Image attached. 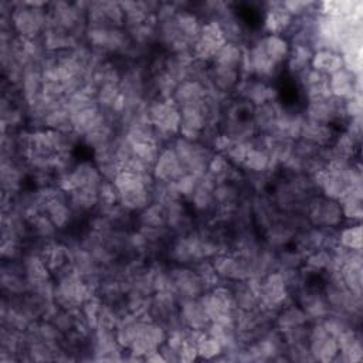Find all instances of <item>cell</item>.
Masks as SVG:
<instances>
[{
	"label": "cell",
	"mask_w": 363,
	"mask_h": 363,
	"mask_svg": "<svg viewBox=\"0 0 363 363\" xmlns=\"http://www.w3.org/2000/svg\"><path fill=\"white\" fill-rule=\"evenodd\" d=\"M47 7L44 1L11 3L10 23L16 35L27 40L40 38L47 27Z\"/></svg>",
	"instance_id": "obj_1"
},
{
	"label": "cell",
	"mask_w": 363,
	"mask_h": 363,
	"mask_svg": "<svg viewBox=\"0 0 363 363\" xmlns=\"http://www.w3.org/2000/svg\"><path fill=\"white\" fill-rule=\"evenodd\" d=\"M146 115L149 122L155 128V138L159 145H164L169 140L179 136L180 129V109L173 99H149Z\"/></svg>",
	"instance_id": "obj_2"
},
{
	"label": "cell",
	"mask_w": 363,
	"mask_h": 363,
	"mask_svg": "<svg viewBox=\"0 0 363 363\" xmlns=\"http://www.w3.org/2000/svg\"><path fill=\"white\" fill-rule=\"evenodd\" d=\"M172 147L174 149L179 160L184 166V169L200 177L207 172L208 162L213 156V150L203 142H191L182 136H176L173 139Z\"/></svg>",
	"instance_id": "obj_3"
},
{
	"label": "cell",
	"mask_w": 363,
	"mask_h": 363,
	"mask_svg": "<svg viewBox=\"0 0 363 363\" xmlns=\"http://www.w3.org/2000/svg\"><path fill=\"white\" fill-rule=\"evenodd\" d=\"M303 216L309 225L318 228H336L343 221L339 201L322 194H315L308 200Z\"/></svg>",
	"instance_id": "obj_4"
},
{
	"label": "cell",
	"mask_w": 363,
	"mask_h": 363,
	"mask_svg": "<svg viewBox=\"0 0 363 363\" xmlns=\"http://www.w3.org/2000/svg\"><path fill=\"white\" fill-rule=\"evenodd\" d=\"M289 289L281 271L275 269L264 275L259 282L258 301L259 306L271 313H277L289 302Z\"/></svg>",
	"instance_id": "obj_5"
},
{
	"label": "cell",
	"mask_w": 363,
	"mask_h": 363,
	"mask_svg": "<svg viewBox=\"0 0 363 363\" xmlns=\"http://www.w3.org/2000/svg\"><path fill=\"white\" fill-rule=\"evenodd\" d=\"M85 41L89 47L101 50L106 54H125L132 45L125 27L86 28Z\"/></svg>",
	"instance_id": "obj_6"
},
{
	"label": "cell",
	"mask_w": 363,
	"mask_h": 363,
	"mask_svg": "<svg viewBox=\"0 0 363 363\" xmlns=\"http://www.w3.org/2000/svg\"><path fill=\"white\" fill-rule=\"evenodd\" d=\"M225 37L224 33L220 27V24L213 20L208 18L207 21H203L200 34L197 37V40L194 41V44L191 45V54L193 58L196 61L200 62H211L216 52L225 44Z\"/></svg>",
	"instance_id": "obj_7"
},
{
	"label": "cell",
	"mask_w": 363,
	"mask_h": 363,
	"mask_svg": "<svg viewBox=\"0 0 363 363\" xmlns=\"http://www.w3.org/2000/svg\"><path fill=\"white\" fill-rule=\"evenodd\" d=\"M216 274L220 279H225L230 282L245 281L251 278V264L250 259L238 255L237 252H221L211 258Z\"/></svg>",
	"instance_id": "obj_8"
},
{
	"label": "cell",
	"mask_w": 363,
	"mask_h": 363,
	"mask_svg": "<svg viewBox=\"0 0 363 363\" xmlns=\"http://www.w3.org/2000/svg\"><path fill=\"white\" fill-rule=\"evenodd\" d=\"M170 257L177 265L191 267L200 259H204L201 250V238L197 230L177 235L170 245Z\"/></svg>",
	"instance_id": "obj_9"
},
{
	"label": "cell",
	"mask_w": 363,
	"mask_h": 363,
	"mask_svg": "<svg viewBox=\"0 0 363 363\" xmlns=\"http://www.w3.org/2000/svg\"><path fill=\"white\" fill-rule=\"evenodd\" d=\"M308 349L315 362L329 363L333 362L336 354L339 353L337 340L335 336L329 335L320 320L313 322L309 328L308 335Z\"/></svg>",
	"instance_id": "obj_10"
},
{
	"label": "cell",
	"mask_w": 363,
	"mask_h": 363,
	"mask_svg": "<svg viewBox=\"0 0 363 363\" xmlns=\"http://www.w3.org/2000/svg\"><path fill=\"white\" fill-rule=\"evenodd\" d=\"M303 116L308 121H312L316 123L333 125L335 122H339L343 118H346L343 111V101L335 96L311 99L306 102Z\"/></svg>",
	"instance_id": "obj_11"
},
{
	"label": "cell",
	"mask_w": 363,
	"mask_h": 363,
	"mask_svg": "<svg viewBox=\"0 0 363 363\" xmlns=\"http://www.w3.org/2000/svg\"><path fill=\"white\" fill-rule=\"evenodd\" d=\"M174 294L177 299H184V298H199L203 295L207 288L201 278L194 272L191 267L186 265H176L169 269Z\"/></svg>",
	"instance_id": "obj_12"
},
{
	"label": "cell",
	"mask_w": 363,
	"mask_h": 363,
	"mask_svg": "<svg viewBox=\"0 0 363 363\" xmlns=\"http://www.w3.org/2000/svg\"><path fill=\"white\" fill-rule=\"evenodd\" d=\"M235 91L241 101L248 102L252 106L278 99L277 88L259 78H241Z\"/></svg>",
	"instance_id": "obj_13"
},
{
	"label": "cell",
	"mask_w": 363,
	"mask_h": 363,
	"mask_svg": "<svg viewBox=\"0 0 363 363\" xmlns=\"http://www.w3.org/2000/svg\"><path fill=\"white\" fill-rule=\"evenodd\" d=\"M186 173L189 172L184 169V166L179 160L174 149L172 146L162 147L156 162L153 163L152 176L155 182H162V183L176 182L179 177H182Z\"/></svg>",
	"instance_id": "obj_14"
},
{
	"label": "cell",
	"mask_w": 363,
	"mask_h": 363,
	"mask_svg": "<svg viewBox=\"0 0 363 363\" xmlns=\"http://www.w3.org/2000/svg\"><path fill=\"white\" fill-rule=\"evenodd\" d=\"M296 294H298V305L306 313L309 322L322 320L330 312L322 291L302 285L296 291Z\"/></svg>",
	"instance_id": "obj_15"
},
{
	"label": "cell",
	"mask_w": 363,
	"mask_h": 363,
	"mask_svg": "<svg viewBox=\"0 0 363 363\" xmlns=\"http://www.w3.org/2000/svg\"><path fill=\"white\" fill-rule=\"evenodd\" d=\"M360 75L353 74L347 68H340L328 77V88L332 96L337 99H347L356 94H360Z\"/></svg>",
	"instance_id": "obj_16"
},
{
	"label": "cell",
	"mask_w": 363,
	"mask_h": 363,
	"mask_svg": "<svg viewBox=\"0 0 363 363\" xmlns=\"http://www.w3.org/2000/svg\"><path fill=\"white\" fill-rule=\"evenodd\" d=\"M179 316L187 329L206 330L210 323V319L200 302V296L179 299Z\"/></svg>",
	"instance_id": "obj_17"
},
{
	"label": "cell",
	"mask_w": 363,
	"mask_h": 363,
	"mask_svg": "<svg viewBox=\"0 0 363 363\" xmlns=\"http://www.w3.org/2000/svg\"><path fill=\"white\" fill-rule=\"evenodd\" d=\"M106 122H109V119L105 115V112L98 106V104L71 113L72 130L79 138H82L84 135H86L92 129H95V128H98V126H101Z\"/></svg>",
	"instance_id": "obj_18"
},
{
	"label": "cell",
	"mask_w": 363,
	"mask_h": 363,
	"mask_svg": "<svg viewBox=\"0 0 363 363\" xmlns=\"http://www.w3.org/2000/svg\"><path fill=\"white\" fill-rule=\"evenodd\" d=\"M208 89L196 79H184L177 84L172 95L173 102L179 109L201 104L207 98Z\"/></svg>",
	"instance_id": "obj_19"
},
{
	"label": "cell",
	"mask_w": 363,
	"mask_h": 363,
	"mask_svg": "<svg viewBox=\"0 0 363 363\" xmlns=\"http://www.w3.org/2000/svg\"><path fill=\"white\" fill-rule=\"evenodd\" d=\"M284 109L285 108L278 102V99L254 106L252 112H251V121H252V125H254L257 133L268 135L272 130V128L275 126V123H277L279 115L284 112Z\"/></svg>",
	"instance_id": "obj_20"
},
{
	"label": "cell",
	"mask_w": 363,
	"mask_h": 363,
	"mask_svg": "<svg viewBox=\"0 0 363 363\" xmlns=\"http://www.w3.org/2000/svg\"><path fill=\"white\" fill-rule=\"evenodd\" d=\"M264 17V28L267 34L284 35L292 24L294 17L282 6V1H269Z\"/></svg>",
	"instance_id": "obj_21"
},
{
	"label": "cell",
	"mask_w": 363,
	"mask_h": 363,
	"mask_svg": "<svg viewBox=\"0 0 363 363\" xmlns=\"http://www.w3.org/2000/svg\"><path fill=\"white\" fill-rule=\"evenodd\" d=\"M299 82L302 86V91L306 95V99H320V98H328L332 96L328 88V77L312 69L311 67L301 72L299 75Z\"/></svg>",
	"instance_id": "obj_22"
},
{
	"label": "cell",
	"mask_w": 363,
	"mask_h": 363,
	"mask_svg": "<svg viewBox=\"0 0 363 363\" xmlns=\"http://www.w3.org/2000/svg\"><path fill=\"white\" fill-rule=\"evenodd\" d=\"M183 201L184 200H176L166 206V217H167L166 225L172 233L177 235L186 234L193 230L190 213L186 208Z\"/></svg>",
	"instance_id": "obj_23"
},
{
	"label": "cell",
	"mask_w": 363,
	"mask_h": 363,
	"mask_svg": "<svg viewBox=\"0 0 363 363\" xmlns=\"http://www.w3.org/2000/svg\"><path fill=\"white\" fill-rule=\"evenodd\" d=\"M150 189L147 186H135L121 190L118 191V204L130 213H139L152 203Z\"/></svg>",
	"instance_id": "obj_24"
},
{
	"label": "cell",
	"mask_w": 363,
	"mask_h": 363,
	"mask_svg": "<svg viewBox=\"0 0 363 363\" xmlns=\"http://www.w3.org/2000/svg\"><path fill=\"white\" fill-rule=\"evenodd\" d=\"M308 322H309V319H308L306 313L302 311V308L298 303H289V302L285 306H282L275 313V318H274V326L282 333H285L296 326L305 325Z\"/></svg>",
	"instance_id": "obj_25"
},
{
	"label": "cell",
	"mask_w": 363,
	"mask_h": 363,
	"mask_svg": "<svg viewBox=\"0 0 363 363\" xmlns=\"http://www.w3.org/2000/svg\"><path fill=\"white\" fill-rule=\"evenodd\" d=\"M335 136H336V133H335V129L332 125L316 123V122L308 121L305 118L299 139L311 142L319 147H326L333 142Z\"/></svg>",
	"instance_id": "obj_26"
},
{
	"label": "cell",
	"mask_w": 363,
	"mask_h": 363,
	"mask_svg": "<svg viewBox=\"0 0 363 363\" xmlns=\"http://www.w3.org/2000/svg\"><path fill=\"white\" fill-rule=\"evenodd\" d=\"M174 21H176V26H177V30H179L180 35L187 43H190L193 45L194 41L197 40V37L200 34V30H201V26H203V21L200 20V17L194 11L179 7V10L174 16Z\"/></svg>",
	"instance_id": "obj_27"
},
{
	"label": "cell",
	"mask_w": 363,
	"mask_h": 363,
	"mask_svg": "<svg viewBox=\"0 0 363 363\" xmlns=\"http://www.w3.org/2000/svg\"><path fill=\"white\" fill-rule=\"evenodd\" d=\"M244 58H245V48L238 43L227 41L216 52V55L210 64L220 65V67H228V68H237L241 71Z\"/></svg>",
	"instance_id": "obj_28"
},
{
	"label": "cell",
	"mask_w": 363,
	"mask_h": 363,
	"mask_svg": "<svg viewBox=\"0 0 363 363\" xmlns=\"http://www.w3.org/2000/svg\"><path fill=\"white\" fill-rule=\"evenodd\" d=\"M259 43L264 51L267 52V55L274 62H277L278 65H282L286 61L291 50V44L286 37L277 35V34H265L264 37L259 38Z\"/></svg>",
	"instance_id": "obj_29"
},
{
	"label": "cell",
	"mask_w": 363,
	"mask_h": 363,
	"mask_svg": "<svg viewBox=\"0 0 363 363\" xmlns=\"http://www.w3.org/2000/svg\"><path fill=\"white\" fill-rule=\"evenodd\" d=\"M311 68L329 77L333 72L343 68V58L339 52L330 50H319L313 51L311 60Z\"/></svg>",
	"instance_id": "obj_30"
},
{
	"label": "cell",
	"mask_w": 363,
	"mask_h": 363,
	"mask_svg": "<svg viewBox=\"0 0 363 363\" xmlns=\"http://www.w3.org/2000/svg\"><path fill=\"white\" fill-rule=\"evenodd\" d=\"M67 197L68 204L75 214L92 211L99 206V196L98 190L95 189H75L71 193H68Z\"/></svg>",
	"instance_id": "obj_31"
},
{
	"label": "cell",
	"mask_w": 363,
	"mask_h": 363,
	"mask_svg": "<svg viewBox=\"0 0 363 363\" xmlns=\"http://www.w3.org/2000/svg\"><path fill=\"white\" fill-rule=\"evenodd\" d=\"M115 136H116V132L113 129V123L106 122V123L92 129L86 135H84L82 140L95 153V152H99L102 149L109 147L112 145Z\"/></svg>",
	"instance_id": "obj_32"
},
{
	"label": "cell",
	"mask_w": 363,
	"mask_h": 363,
	"mask_svg": "<svg viewBox=\"0 0 363 363\" xmlns=\"http://www.w3.org/2000/svg\"><path fill=\"white\" fill-rule=\"evenodd\" d=\"M313 48L308 44H291L289 55L286 58V67L292 74L299 75L311 67Z\"/></svg>",
	"instance_id": "obj_33"
},
{
	"label": "cell",
	"mask_w": 363,
	"mask_h": 363,
	"mask_svg": "<svg viewBox=\"0 0 363 363\" xmlns=\"http://www.w3.org/2000/svg\"><path fill=\"white\" fill-rule=\"evenodd\" d=\"M241 167L245 170V173H269L274 169L268 152L251 145Z\"/></svg>",
	"instance_id": "obj_34"
},
{
	"label": "cell",
	"mask_w": 363,
	"mask_h": 363,
	"mask_svg": "<svg viewBox=\"0 0 363 363\" xmlns=\"http://www.w3.org/2000/svg\"><path fill=\"white\" fill-rule=\"evenodd\" d=\"M139 225L142 228H163L167 227L166 221V206L152 201L138 216Z\"/></svg>",
	"instance_id": "obj_35"
},
{
	"label": "cell",
	"mask_w": 363,
	"mask_h": 363,
	"mask_svg": "<svg viewBox=\"0 0 363 363\" xmlns=\"http://www.w3.org/2000/svg\"><path fill=\"white\" fill-rule=\"evenodd\" d=\"M339 275L350 292L362 296V288H363L362 261L343 264L339 269Z\"/></svg>",
	"instance_id": "obj_36"
},
{
	"label": "cell",
	"mask_w": 363,
	"mask_h": 363,
	"mask_svg": "<svg viewBox=\"0 0 363 363\" xmlns=\"http://www.w3.org/2000/svg\"><path fill=\"white\" fill-rule=\"evenodd\" d=\"M43 128L48 130H60V132L72 130L71 115L64 106L50 109L43 118Z\"/></svg>",
	"instance_id": "obj_37"
},
{
	"label": "cell",
	"mask_w": 363,
	"mask_h": 363,
	"mask_svg": "<svg viewBox=\"0 0 363 363\" xmlns=\"http://www.w3.org/2000/svg\"><path fill=\"white\" fill-rule=\"evenodd\" d=\"M34 235L41 241H52L58 228L52 224L50 217L45 213H38L28 221Z\"/></svg>",
	"instance_id": "obj_38"
},
{
	"label": "cell",
	"mask_w": 363,
	"mask_h": 363,
	"mask_svg": "<svg viewBox=\"0 0 363 363\" xmlns=\"http://www.w3.org/2000/svg\"><path fill=\"white\" fill-rule=\"evenodd\" d=\"M191 206V208L196 213L200 214H206L210 211H216V201H214V196H213V190L197 186L196 191L191 194V197L187 200Z\"/></svg>",
	"instance_id": "obj_39"
},
{
	"label": "cell",
	"mask_w": 363,
	"mask_h": 363,
	"mask_svg": "<svg viewBox=\"0 0 363 363\" xmlns=\"http://www.w3.org/2000/svg\"><path fill=\"white\" fill-rule=\"evenodd\" d=\"M337 244L349 250H360L363 245V230L362 224L356 223L337 231Z\"/></svg>",
	"instance_id": "obj_40"
},
{
	"label": "cell",
	"mask_w": 363,
	"mask_h": 363,
	"mask_svg": "<svg viewBox=\"0 0 363 363\" xmlns=\"http://www.w3.org/2000/svg\"><path fill=\"white\" fill-rule=\"evenodd\" d=\"M362 197L353 193H347L339 200L340 210L343 214V218L352 220V221H360L363 217V206H362Z\"/></svg>",
	"instance_id": "obj_41"
},
{
	"label": "cell",
	"mask_w": 363,
	"mask_h": 363,
	"mask_svg": "<svg viewBox=\"0 0 363 363\" xmlns=\"http://www.w3.org/2000/svg\"><path fill=\"white\" fill-rule=\"evenodd\" d=\"M305 257L294 248H281L277 251V269H299L303 265Z\"/></svg>",
	"instance_id": "obj_42"
},
{
	"label": "cell",
	"mask_w": 363,
	"mask_h": 363,
	"mask_svg": "<svg viewBox=\"0 0 363 363\" xmlns=\"http://www.w3.org/2000/svg\"><path fill=\"white\" fill-rule=\"evenodd\" d=\"M196 347H197L199 359H203V360H216L223 353V347L220 342L208 336L207 333L197 342Z\"/></svg>",
	"instance_id": "obj_43"
},
{
	"label": "cell",
	"mask_w": 363,
	"mask_h": 363,
	"mask_svg": "<svg viewBox=\"0 0 363 363\" xmlns=\"http://www.w3.org/2000/svg\"><path fill=\"white\" fill-rule=\"evenodd\" d=\"M173 183H174V187H176V191H177L179 197L182 200H189L191 197V194L196 191L197 186H199V177L191 174V173H186Z\"/></svg>",
	"instance_id": "obj_44"
},
{
	"label": "cell",
	"mask_w": 363,
	"mask_h": 363,
	"mask_svg": "<svg viewBox=\"0 0 363 363\" xmlns=\"http://www.w3.org/2000/svg\"><path fill=\"white\" fill-rule=\"evenodd\" d=\"M248 150H250V142H237V140H234L230 145V147L224 152V155L234 167H241L245 157H247Z\"/></svg>",
	"instance_id": "obj_45"
},
{
	"label": "cell",
	"mask_w": 363,
	"mask_h": 363,
	"mask_svg": "<svg viewBox=\"0 0 363 363\" xmlns=\"http://www.w3.org/2000/svg\"><path fill=\"white\" fill-rule=\"evenodd\" d=\"M362 108L363 106H362V95L360 94H356L343 101V111H345V116L347 119L362 116Z\"/></svg>",
	"instance_id": "obj_46"
},
{
	"label": "cell",
	"mask_w": 363,
	"mask_h": 363,
	"mask_svg": "<svg viewBox=\"0 0 363 363\" xmlns=\"http://www.w3.org/2000/svg\"><path fill=\"white\" fill-rule=\"evenodd\" d=\"M199 356H197V347L194 343L191 342H184L180 352H179V362H183V363H190V362H194L197 360Z\"/></svg>",
	"instance_id": "obj_47"
},
{
	"label": "cell",
	"mask_w": 363,
	"mask_h": 363,
	"mask_svg": "<svg viewBox=\"0 0 363 363\" xmlns=\"http://www.w3.org/2000/svg\"><path fill=\"white\" fill-rule=\"evenodd\" d=\"M143 360H145V362H152V363H164V362H166V360H164V357H163V354L160 353V350H159V349H157V350L150 352L149 354H146Z\"/></svg>",
	"instance_id": "obj_48"
}]
</instances>
